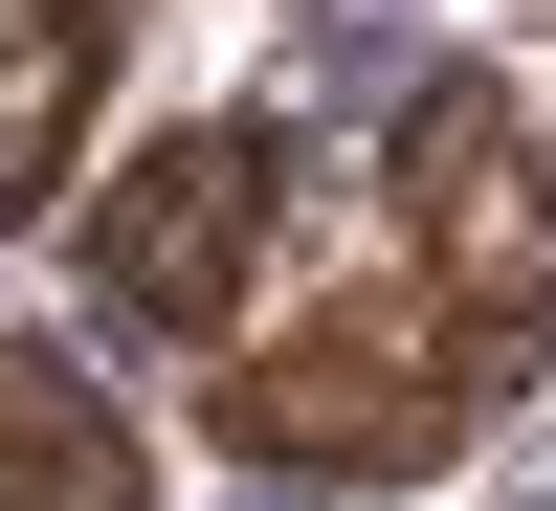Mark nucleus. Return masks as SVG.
<instances>
[{"instance_id": "39448f33", "label": "nucleus", "mask_w": 556, "mask_h": 511, "mask_svg": "<svg viewBox=\"0 0 556 511\" xmlns=\"http://www.w3.org/2000/svg\"><path fill=\"white\" fill-rule=\"evenodd\" d=\"M89 89H112V0H0V222H45V201H67Z\"/></svg>"}, {"instance_id": "20e7f679", "label": "nucleus", "mask_w": 556, "mask_h": 511, "mask_svg": "<svg viewBox=\"0 0 556 511\" xmlns=\"http://www.w3.org/2000/svg\"><path fill=\"white\" fill-rule=\"evenodd\" d=\"M0 511H156V445H134L45 334H0Z\"/></svg>"}, {"instance_id": "7ed1b4c3", "label": "nucleus", "mask_w": 556, "mask_h": 511, "mask_svg": "<svg viewBox=\"0 0 556 511\" xmlns=\"http://www.w3.org/2000/svg\"><path fill=\"white\" fill-rule=\"evenodd\" d=\"M401 245H424L513 356H556V156H534V112L490 67H445L424 112H401Z\"/></svg>"}, {"instance_id": "f257e3e1", "label": "nucleus", "mask_w": 556, "mask_h": 511, "mask_svg": "<svg viewBox=\"0 0 556 511\" xmlns=\"http://www.w3.org/2000/svg\"><path fill=\"white\" fill-rule=\"evenodd\" d=\"M513 379H534V356L379 222V290H334L312 334L223 356V379H201V445H245V468H290V489H401V468H445Z\"/></svg>"}, {"instance_id": "f03ea898", "label": "nucleus", "mask_w": 556, "mask_h": 511, "mask_svg": "<svg viewBox=\"0 0 556 511\" xmlns=\"http://www.w3.org/2000/svg\"><path fill=\"white\" fill-rule=\"evenodd\" d=\"M267 222H290V133H267V112H201V133H156V156L89 201V311H112V334H178V356H201L223 311L267 290Z\"/></svg>"}]
</instances>
